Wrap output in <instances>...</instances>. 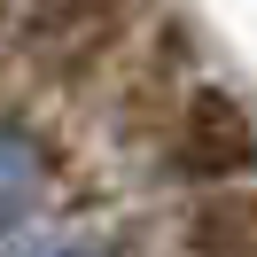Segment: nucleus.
I'll use <instances>...</instances> for the list:
<instances>
[{
    "instance_id": "nucleus-1",
    "label": "nucleus",
    "mask_w": 257,
    "mask_h": 257,
    "mask_svg": "<svg viewBox=\"0 0 257 257\" xmlns=\"http://www.w3.org/2000/svg\"><path fill=\"white\" fill-rule=\"evenodd\" d=\"M249 125H241V109L226 94H195V109H187V164L203 179H218V172H241L249 164Z\"/></svg>"
},
{
    "instance_id": "nucleus-2",
    "label": "nucleus",
    "mask_w": 257,
    "mask_h": 257,
    "mask_svg": "<svg viewBox=\"0 0 257 257\" xmlns=\"http://www.w3.org/2000/svg\"><path fill=\"white\" fill-rule=\"evenodd\" d=\"M195 249L203 257H257V195L218 187V203L195 210Z\"/></svg>"
}]
</instances>
